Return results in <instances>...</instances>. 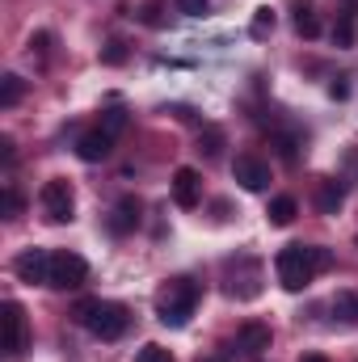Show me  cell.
I'll return each instance as SVG.
<instances>
[{
	"instance_id": "6da1fadb",
	"label": "cell",
	"mask_w": 358,
	"mask_h": 362,
	"mask_svg": "<svg viewBox=\"0 0 358 362\" xmlns=\"http://www.w3.org/2000/svg\"><path fill=\"white\" fill-rule=\"evenodd\" d=\"M329 266H333V253L321 249V245H287V249H278V257H274V274H278V282H282L287 291L312 286V278L325 274Z\"/></svg>"
},
{
	"instance_id": "7a4b0ae2",
	"label": "cell",
	"mask_w": 358,
	"mask_h": 362,
	"mask_svg": "<svg viewBox=\"0 0 358 362\" xmlns=\"http://www.w3.org/2000/svg\"><path fill=\"white\" fill-rule=\"evenodd\" d=\"M72 316L89 329L93 337H101V341H118L127 333V325H131L127 308L122 303H105V299H81L72 308Z\"/></svg>"
},
{
	"instance_id": "3957f363",
	"label": "cell",
	"mask_w": 358,
	"mask_h": 362,
	"mask_svg": "<svg viewBox=\"0 0 358 362\" xmlns=\"http://www.w3.org/2000/svg\"><path fill=\"white\" fill-rule=\"evenodd\" d=\"M198 299H202L198 282H190V278H169V282L156 291V316H161V325H169V329H181V325L194 316Z\"/></svg>"
},
{
	"instance_id": "277c9868",
	"label": "cell",
	"mask_w": 358,
	"mask_h": 362,
	"mask_svg": "<svg viewBox=\"0 0 358 362\" xmlns=\"http://www.w3.org/2000/svg\"><path fill=\"white\" fill-rule=\"evenodd\" d=\"M38 202H42V215L51 223H72V215H76V194H72L68 181H47Z\"/></svg>"
},
{
	"instance_id": "5b68a950",
	"label": "cell",
	"mask_w": 358,
	"mask_h": 362,
	"mask_svg": "<svg viewBox=\"0 0 358 362\" xmlns=\"http://www.w3.org/2000/svg\"><path fill=\"white\" fill-rule=\"evenodd\" d=\"M89 278V262L81 257V253H51V282L47 286H55V291H76L81 282Z\"/></svg>"
},
{
	"instance_id": "8992f818",
	"label": "cell",
	"mask_w": 358,
	"mask_h": 362,
	"mask_svg": "<svg viewBox=\"0 0 358 362\" xmlns=\"http://www.w3.org/2000/svg\"><path fill=\"white\" fill-rule=\"evenodd\" d=\"M13 274L30 286H47L51 282V253L47 249H21L13 257Z\"/></svg>"
},
{
	"instance_id": "52a82bcc",
	"label": "cell",
	"mask_w": 358,
	"mask_h": 362,
	"mask_svg": "<svg viewBox=\"0 0 358 362\" xmlns=\"http://www.w3.org/2000/svg\"><path fill=\"white\" fill-rule=\"evenodd\" d=\"M0 312H4V316H0V320H4V358H21L25 337H30V333H25V308L8 299Z\"/></svg>"
},
{
	"instance_id": "ba28073f",
	"label": "cell",
	"mask_w": 358,
	"mask_h": 362,
	"mask_svg": "<svg viewBox=\"0 0 358 362\" xmlns=\"http://www.w3.org/2000/svg\"><path fill=\"white\" fill-rule=\"evenodd\" d=\"M232 177L241 181L249 194H262V189L270 185V165L262 160V156H249V152H245V156L232 160Z\"/></svg>"
},
{
	"instance_id": "9c48e42d",
	"label": "cell",
	"mask_w": 358,
	"mask_h": 362,
	"mask_svg": "<svg viewBox=\"0 0 358 362\" xmlns=\"http://www.w3.org/2000/svg\"><path fill=\"white\" fill-rule=\"evenodd\" d=\"M198 198H202V181H198V173L190 165H181L178 173H173V202L185 206V211H194Z\"/></svg>"
},
{
	"instance_id": "30bf717a",
	"label": "cell",
	"mask_w": 358,
	"mask_h": 362,
	"mask_svg": "<svg viewBox=\"0 0 358 362\" xmlns=\"http://www.w3.org/2000/svg\"><path fill=\"white\" fill-rule=\"evenodd\" d=\"M236 350L249 354V358H262V354L270 350V325H258V320L241 325V333H236Z\"/></svg>"
},
{
	"instance_id": "8fae6325",
	"label": "cell",
	"mask_w": 358,
	"mask_h": 362,
	"mask_svg": "<svg viewBox=\"0 0 358 362\" xmlns=\"http://www.w3.org/2000/svg\"><path fill=\"white\" fill-rule=\"evenodd\" d=\"M76 152H81V160L97 165V160H105V156L114 152V135H110L105 127H97V131H85V135H81V144H76Z\"/></svg>"
},
{
	"instance_id": "7c38bea8",
	"label": "cell",
	"mask_w": 358,
	"mask_h": 362,
	"mask_svg": "<svg viewBox=\"0 0 358 362\" xmlns=\"http://www.w3.org/2000/svg\"><path fill=\"white\" fill-rule=\"evenodd\" d=\"M110 228L114 232H131V228H139V198H118L114 202V219H110Z\"/></svg>"
},
{
	"instance_id": "4fadbf2b",
	"label": "cell",
	"mask_w": 358,
	"mask_h": 362,
	"mask_svg": "<svg viewBox=\"0 0 358 362\" xmlns=\"http://www.w3.org/2000/svg\"><path fill=\"white\" fill-rule=\"evenodd\" d=\"M342 202H346V189H342L333 177H325L321 185H316V206H321L325 215H337V211H342Z\"/></svg>"
},
{
	"instance_id": "5bb4252c",
	"label": "cell",
	"mask_w": 358,
	"mask_h": 362,
	"mask_svg": "<svg viewBox=\"0 0 358 362\" xmlns=\"http://www.w3.org/2000/svg\"><path fill=\"white\" fill-rule=\"evenodd\" d=\"M295 215H299V202H295L291 194H278V198L270 202V211H266V219L274 223V228H287Z\"/></svg>"
},
{
	"instance_id": "9a60e30c",
	"label": "cell",
	"mask_w": 358,
	"mask_h": 362,
	"mask_svg": "<svg viewBox=\"0 0 358 362\" xmlns=\"http://www.w3.org/2000/svg\"><path fill=\"white\" fill-rule=\"evenodd\" d=\"M333 316L342 325H358V291H337L333 295Z\"/></svg>"
},
{
	"instance_id": "2e32d148",
	"label": "cell",
	"mask_w": 358,
	"mask_h": 362,
	"mask_svg": "<svg viewBox=\"0 0 358 362\" xmlns=\"http://www.w3.org/2000/svg\"><path fill=\"white\" fill-rule=\"evenodd\" d=\"M21 97H25V81H21L17 72H8V76L0 81V110H13Z\"/></svg>"
},
{
	"instance_id": "e0dca14e",
	"label": "cell",
	"mask_w": 358,
	"mask_h": 362,
	"mask_svg": "<svg viewBox=\"0 0 358 362\" xmlns=\"http://www.w3.org/2000/svg\"><path fill=\"white\" fill-rule=\"evenodd\" d=\"M295 30H299L304 38H316V34H321V21H316V13H312V4H308V0H299V4H295Z\"/></svg>"
},
{
	"instance_id": "ac0fdd59",
	"label": "cell",
	"mask_w": 358,
	"mask_h": 362,
	"mask_svg": "<svg viewBox=\"0 0 358 362\" xmlns=\"http://www.w3.org/2000/svg\"><path fill=\"white\" fill-rule=\"evenodd\" d=\"M219 148H224V131L219 127H202L198 131V152L202 156H219Z\"/></svg>"
},
{
	"instance_id": "d6986e66",
	"label": "cell",
	"mask_w": 358,
	"mask_h": 362,
	"mask_svg": "<svg viewBox=\"0 0 358 362\" xmlns=\"http://www.w3.org/2000/svg\"><path fill=\"white\" fill-rule=\"evenodd\" d=\"M249 34H253V38H266V34H274V8H266V4H262V8L253 13V25H249Z\"/></svg>"
},
{
	"instance_id": "ffe728a7",
	"label": "cell",
	"mask_w": 358,
	"mask_h": 362,
	"mask_svg": "<svg viewBox=\"0 0 358 362\" xmlns=\"http://www.w3.org/2000/svg\"><path fill=\"white\" fill-rule=\"evenodd\" d=\"M333 38H337V47H350V42H354V13H346V17L337 21Z\"/></svg>"
},
{
	"instance_id": "44dd1931",
	"label": "cell",
	"mask_w": 358,
	"mask_h": 362,
	"mask_svg": "<svg viewBox=\"0 0 358 362\" xmlns=\"http://www.w3.org/2000/svg\"><path fill=\"white\" fill-rule=\"evenodd\" d=\"M135 362H173V358H169V350H165V346H152V341H148V346L135 354Z\"/></svg>"
},
{
	"instance_id": "7402d4cb",
	"label": "cell",
	"mask_w": 358,
	"mask_h": 362,
	"mask_svg": "<svg viewBox=\"0 0 358 362\" xmlns=\"http://www.w3.org/2000/svg\"><path fill=\"white\" fill-rule=\"evenodd\" d=\"M127 127V110H105V131L118 139V131Z\"/></svg>"
},
{
	"instance_id": "603a6c76",
	"label": "cell",
	"mask_w": 358,
	"mask_h": 362,
	"mask_svg": "<svg viewBox=\"0 0 358 362\" xmlns=\"http://www.w3.org/2000/svg\"><path fill=\"white\" fill-rule=\"evenodd\" d=\"M139 21H144V25H161V0H148L144 13H139Z\"/></svg>"
},
{
	"instance_id": "cb8c5ba5",
	"label": "cell",
	"mask_w": 358,
	"mask_h": 362,
	"mask_svg": "<svg viewBox=\"0 0 358 362\" xmlns=\"http://www.w3.org/2000/svg\"><path fill=\"white\" fill-rule=\"evenodd\" d=\"M127 59V51H122V42H110L105 51H101V64H122Z\"/></svg>"
},
{
	"instance_id": "d4e9b609",
	"label": "cell",
	"mask_w": 358,
	"mask_h": 362,
	"mask_svg": "<svg viewBox=\"0 0 358 362\" xmlns=\"http://www.w3.org/2000/svg\"><path fill=\"white\" fill-rule=\"evenodd\" d=\"M17 211H21V194H17V189H13V185H8V189H4V215H8V219H13V215H17Z\"/></svg>"
},
{
	"instance_id": "484cf974",
	"label": "cell",
	"mask_w": 358,
	"mask_h": 362,
	"mask_svg": "<svg viewBox=\"0 0 358 362\" xmlns=\"http://www.w3.org/2000/svg\"><path fill=\"white\" fill-rule=\"evenodd\" d=\"M178 8L185 17H202V13H207V0H178Z\"/></svg>"
},
{
	"instance_id": "4316f807",
	"label": "cell",
	"mask_w": 358,
	"mask_h": 362,
	"mask_svg": "<svg viewBox=\"0 0 358 362\" xmlns=\"http://www.w3.org/2000/svg\"><path fill=\"white\" fill-rule=\"evenodd\" d=\"M47 47H51V34H47V30H38V34L30 38V55H34V51H38V55H47Z\"/></svg>"
},
{
	"instance_id": "83f0119b",
	"label": "cell",
	"mask_w": 358,
	"mask_h": 362,
	"mask_svg": "<svg viewBox=\"0 0 358 362\" xmlns=\"http://www.w3.org/2000/svg\"><path fill=\"white\" fill-rule=\"evenodd\" d=\"M329 93H333V97H350V85H346V81H333Z\"/></svg>"
},
{
	"instance_id": "f1b7e54d",
	"label": "cell",
	"mask_w": 358,
	"mask_h": 362,
	"mask_svg": "<svg viewBox=\"0 0 358 362\" xmlns=\"http://www.w3.org/2000/svg\"><path fill=\"white\" fill-rule=\"evenodd\" d=\"M0 156H4V165H13V139H0Z\"/></svg>"
},
{
	"instance_id": "f546056e",
	"label": "cell",
	"mask_w": 358,
	"mask_h": 362,
	"mask_svg": "<svg viewBox=\"0 0 358 362\" xmlns=\"http://www.w3.org/2000/svg\"><path fill=\"white\" fill-rule=\"evenodd\" d=\"M299 362H329V358H325V354H304Z\"/></svg>"
},
{
	"instance_id": "4dcf8cb0",
	"label": "cell",
	"mask_w": 358,
	"mask_h": 362,
	"mask_svg": "<svg viewBox=\"0 0 358 362\" xmlns=\"http://www.w3.org/2000/svg\"><path fill=\"white\" fill-rule=\"evenodd\" d=\"M198 362H224V358H198Z\"/></svg>"
}]
</instances>
